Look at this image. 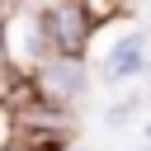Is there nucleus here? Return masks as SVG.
<instances>
[{
	"instance_id": "nucleus-6",
	"label": "nucleus",
	"mask_w": 151,
	"mask_h": 151,
	"mask_svg": "<svg viewBox=\"0 0 151 151\" xmlns=\"http://www.w3.org/2000/svg\"><path fill=\"white\" fill-rule=\"evenodd\" d=\"M85 9H90V19H99V14H109L113 9V0H80Z\"/></svg>"
},
{
	"instance_id": "nucleus-9",
	"label": "nucleus",
	"mask_w": 151,
	"mask_h": 151,
	"mask_svg": "<svg viewBox=\"0 0 151 151\" xmlns=\"http://www.w3.org/2000/svg\"><path fill=\"white\" fill-rule=\"evenodd\" d=\"M146 132H151V127H146Z\"/></svg>"
},
{
	"instance_id": "nucleus-8",
	"label": "nucleus",
	"mask_w": 151,
	"mask_h": 151,
	"mask_svg": "<svg viewBox=\"0 0 151 151\" xmlns=\"http://www.w3.org/2000/svg\"><path fill=\"white\" fill-rule=\"evenodd\" d=\"M9 137H14V132H9V113H5V109H0V151H5V146H9Z\"/></svg>"
},
{
	"instance_id": "nucleus-7",
	"label": "nucleus",
	"mask_w": 151,
	"mask_h": 151,
	"mask_svg": "<svg viewBox=\"0 0 151 151\" xmlns=\"http://www.w3.org/2000/svg\"><path fill=\"white\" fill-rule=\"evenodd\" d=\"M5 76H9V57H5V14H0V80H5ZM0 90H5V85H0Z\"/></svg>"
},
{
	"instance_id": "nucleus-4",
	"label": "nucleus",
	"mask_w": 151,
	"mask_h": 151,
	"mask_svg": "<svg viewBox=\"0 0 151 151\" xmlns=\"http://www.w3.org/2000/svg\"><path fill=\"white\" fill-rule=\"evenodd\" d=\"M132 71H142V38H137V33L113 47V57H109V80H123V76H132Z\"/></svg>"
},
{
	"instance_id": "nucleus-2",
	"label": "nucleus",
	"mask_w": 151,
	"mask_h": 151,
	"mask_svg": "<svg viewBox=\"0 0 151 151\" xmlns=\"http://www.w3.org/2000/svg\"><path fill=\"white\" fill-rule=\"evenodd\" d=\"M47 47H52V38H47V24H42L38 9L24 5V9L5 14V57H9V66L33 71V66L47 57Z\"/></svg>"
},
{
	"instance_id": "nucleus-3",
	"label": "nucleus",
	"mask_w": 151,
	"mask_h": 151,
	"mask_svg": "<svg viewBox=\"0 0 151 151\" xmlns=\"http://www.w3.org/2000/svg\"><path fill=\"white\" fill-rule=\"evenodd\" d=\"M42 24H47V38L57 52H80L85 38H90V9L80 0H57L42 9Z\"/></svg>"
},
{
	"instance_id": "nucleus-1",
	"label": "nucleus",
	"mask_w": 151,
	"mask_h": 151,
	"mask_svg": "<svg viewBox=\"0 0 151 151\" xmlns=\"http://www.w3.org/2000/svg\"><path fill=\"white\" fill-rule=\"evenodd\" d=\"M33 90L52 109H66L90 90V80H85V66L76 61V52H57V57H42L33 66Z\"/></svg>"
},
{
	"instance_id": "nucleus-5",
	"label": "nucleus",
	"mask_w": 151,
	"mask_h": 151,
	"mask_svg": "<svg viewBox=\"0 0 151 151\" xmlns=\"http://www.w3.org/2000/svg\"><path fill=\"white\" fill-rule=\"evenodd\" d=\"M5 151H57V146H52V137H9Z\"/></svg>"
}]
</instances>
